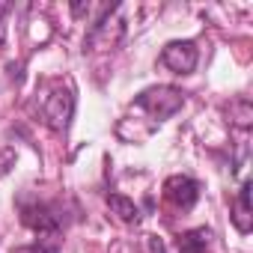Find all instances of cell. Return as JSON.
Instances as JSON below:
<instances>
[{
  "label": "cell",
  "instance_id": "obj_1",
  "mask_svg": "<svg viewBox=\"0 0 253 253\" xmlns=\"http://www.w3.org/2000/svg\"><path fill=\"white\" fill-rule=\"evenodd\" d=\"M21 223L30 226L39 241H48V238H57L66 226V217H63V209L57 203H45V200H24L21 203Z\"/></svg>",
  "mask_w": 253,
  "mask_h": 253
},
{
  "label": "cell",
  "instance_id": "obj_2",
  "mask_svg": "<svg viewBox=\"0 0 253 253\" xmlns=\"http://www.w3.org/2000/svg\"><path fill=\"white\" fill-rule=\"evenodd\" d=\"M134 104H137L140 110H146L155 122H164V119H170L176 110H182V107H185V92H182V89H176V86L158 84V86L143 89V92L134 98Z\"/></svg>",
  "mask_w": 253,
  "mask_h": 253
},
{
  "label": "cell",
  "instance_id": "obj_3",
  "mask_svg": "<svg viewBox=\"0 0 253 253\" xmlns=\"http://www.w3.org/2000/svg\"><path fill=\"white\" fill-rule=\"evenodd\" d=\"M42 116H45V122L54 131H66L72 116H75V89L57 84L42 101Z\"/></svg>",
  "mask_w": 253,
  "mask_h": 253
},
{
  "label": "cell",
  "instance_id": "obj_4",
  "mask_svg": "<svg viewBox=\"0 0 253 253\" xmlns=\"http://www.w3.org/2000/svg\"><path fill=\"white\" fill-rule=\"evenodd\" d=\"M161 63L173 72V75H191L200 63V48L194 39H176L167 42L161 51Z\"/></svg>",
  "mask_w": 253,
  "mask_h": 253
},
{
  "label": "cell",
  "instance_id": "obj_5",
  "mask_svg": "<svg viewBox=\"0 0 253 253\" xmlns=\"http://www.w3.org/2000/svg\"><path fill=\"white\" fill-rule=\"evenodd\" d=\"M164 197H167L176 209L188 211V209H194L197 200H200V185H197V179H191V176H185V173H176V176H170V179L164 182Z\"/></svg>",
  "mask_w": 253,
  "mask_h": 253
},
{
  "label": "cell",
  "instance_id": "obj_6",
  "mask_svg": "<svg viewBox=\"0 0 253 253\" xmlns=\"http://www.w3.org/2000/svg\"><path fill=\"white\" fill-rule=\"evenodd\" d=\"M250 188H253V182H250V179H247V182H241V188H238V197H235V203H232V223H235V229H238L241 235H247V232L253 229Z\"/></svg>",
  "mask_w": 253,
  "mask_h": 253
},
{
  "label": "cell",
  "instance_id": "obj_7",
  "mask_svg": "<svg viewBox=\"0 0 253 253\" xmlns=\"http://www.w3.org/2000/svg\"><path fill=\"white\" fill-rule=\"evenodd\" d=\"M209 241H211V229L197 226V229H188V232H182L176 238V250L179 253H206Z\"/></svg>",
  "mask_w": 253,
  "mask_h": 253
},
{
  "label": "cell",
  "instance_id": "obj_8",
  "mask_svg": "<svg viewBox=\"0 0 253 253\" xmlns=\"http://www.w3.org/2000/svg\"><path fill=\"white\" fill-rule=\"evenodd\" d=\"M229 122L235 125V128H241V131H247L253 125V104H250L247 95H238V98L229 101Z\"/></svg>",
  "mask_w": 253,
  "mask_h": 253
},
{
  "label": "cell",
  "instance_id": "obj_9",
  "mask_svg": "<svg viewBox=\"0 0 253 253\" xmlns=\"http://www.w3.org/2000/svg\"><path fill=\"white\" fill-rule=\"evenodd\" d=\"M107 206L113 209V214H116L122 223H137V220H140V209L134 206V200L122 197V194H107Z\"/></svg>",
  "mask_w": 253,
  "mask_h": 253
},
{
  "label": "cell",
  "instance_id": "obj_10",
  "mask_svg": "<svg viewBox=\"0 0 253 253\" xmlns=\"http://www.w3.org/2000/svg\"><path fill=\"white\" fill-rule=\"evenodd\" d=\"M12 3L9 0H0V45H6V18L12 15Z\"/></svg>",
  "mask_w": 253,
  "mask_h": 253
},
{
  "label": "cell",
  "instance_id": "obj_11",
  "mask_svg": "<svg viewBox=\"0 0 253 253\" xmlns=\"http://www.w3.org/2000/svg\"><path fill=\"white\" fill-rule=\"evenodd\" d=\"M149 250H152V253H164V244H161L158 235H149Z\"/></svg>",
  "mask_w": 253,
  "mask_h": 253
}]
</instances>
